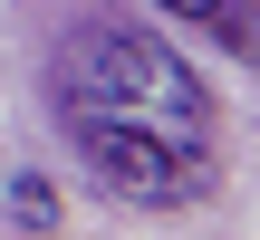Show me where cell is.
Segmentation results:
<instances>
[{"label": "cell", "instance_id": "obj_1", "mask_svg": "<svg viewBox=\"0 0 260 240\" xmlns=\"http://www.w3.org/2000/svg\"><path fill=\"white\" fill-rule=\"evenodd\" d=\"M48 106L106 202L183 212L212 192V96L164 38H145L125 19L68 29V48L48 67Z\"/></svg>", "mask_w": 260, "mask_h": 240}, {"label": "cell", "instance_id": "obj_2", "mask_svg": "<svg viewBox=\"0 0 260 240\" xmlns=\"http://www.w3.org/2000/svg\"><path fill=\"white\" fill-rule=\"evenodd\" d=\"M154 10H164V19H183V29H203L212 48H232L241 67L260 58V10H251V0H154Z\"/></svg>", "mask_w": 260, "mask_h": 240}, {"label": "cell", "instance_id": "obj_3", "mask_svg": "<svg viewBox=\"0 0 260 240\" xmlns=\"http://www.w3.org/2000/svg\"><path fill=\"white\" fill-rule=\"evenodd\" d=\"M10 212H19V231H48V221H58V202H48V183H39V173H19V183H10Z\"/></svg>", "mask_w": 260, "mask_h": 240}]
</instances>
